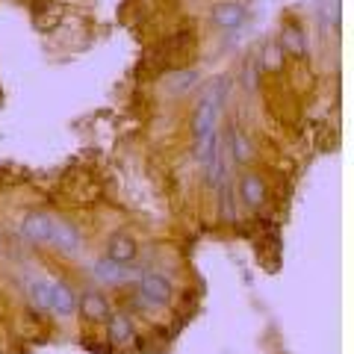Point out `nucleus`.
I'll return each instance as SVG.
<instances>
[{"instance_id": "nucleus-2", "label": "nucleus", "mask_w": 354, "mask_h": 354, "mask_svg": "<svg viewBox=\"0 0 354 354\" xmlns=\"http://www.w3.org/2000/svg\"><path fill=\"white\" fill-rule=\"evenodd\" d=\"M171 292H174V283L169 274L162 272H145L139 278V295L142 301L151 304V307H162L171 301Z\"/></svg>"}, {"instance_id": "nucleus-8", "label": "nucleus", "mask_w": 354, "mask_h": 354, "mask_svg": "<svg viewBox=\"0 0 354 354\" xmlns=\"http://www.w3.org/2000/svg\"><path fill=\"white\" fill-rule=\"evenodd\" d=\"M236 192H239L242 204L251 207V209H257L266 201V180H263V177H257V174H242Z\"/></svg>"}, {"instance_id": "nucleus-14", "label": "nucleus", "mask_w": 354, "mask_h": 354, "mask_svg": "<svg viewBox=\"0 0 354 354\" xmlns=\"http://www.w3.org/2000/svg\"><path fill=\"white\" fill-rule=\"evenodd\" d=\"M230 148H234V160L239 165H245L251 157H254V145H251V139H248V133L245 130H234V142H230Z\"/></svg>"}, {"instance_id": "nucleus-3", "label": "nucleus", "mask_w": 354, "mask_h": 354, "mask_svg": "<svg viewBox=\"0 0 354 354\" xmlns=\"http://www.w3.org/2000/svg\"><path fill=\"white\" fill-rule=\"evenodd\" d=\"M50 225L53 216L50 213H27L24 221H21V236L32 245H48L50 242Z\"/></svg>"}, {"instance_id": "nucleus-12", "label": "nucleus", "mask_w": 354, "mask_h": 354, "mask_svg": "<svg viewBox=\"0 0 354 354\" xmlns=\"http://www.w3.org/2000/svg\"><path fill=\"white\" fill-rule=\"evenodd\" d=\"M27 301L32 310H50V281H30Z\"/></svg>"}, {"instance_id": "nucleus-13", "label": "nucleus", "mask_w": 354, "mask_h": 354, "mask_svg": "<svg viewBox=\"0 0 354 354\" xmlns=\"http://www.w3.org/2000/svg\"><path fill=\"white\" fill-rule=\"evenodd\" d=\"M281 50L286 53H295V57H304V50H307V41H304V32L298 30V27H283L281 32V44H278Z\"/></svg>"}, {"instance_id": "nucleus-9", "label": "nucleus", "mask_w": 354, "mask_h": 354, "mask_svg": "<svg viewBox=\"0 0 354 354\" xmlns=\"http://www.w3.org/2000/svg\"><path fill=\"white\" fill-rule=\"evenodd\" d=\"M136 239H133L130 234H115L113 239H109L106 245V260H113L118 266H133V260H136Z\"/></svg>"}, {"instance_id": "nucleus-1", "label": "nucleus", "mask_w": 354, "mask_h": 354, "mask_svg": "<svg viewBox=\"0 0 354 354\" xmlns=\"http://www.w3.org/2000/svg\"><path fill=\"white\" fill-rule=\"evenodd\" d=\"M227 88L230 83L225 77H213L201 86L198 95L195 113H192V142H195V157L201 162V169L207 174V180H218L221 177V165H218V121H221V109L227 101Z\"/></svg>"}, {"instance_id": "nucleus-11", "label": "nucleus", "mask_w": 354, "mask_h": 354, "mask_svg": "<svg viewBox=\"0 0 354 354\" xmlns=\"http://www.w3.org/2000/svg\"><path fill=\"white\" fill-rule=\"evenodd\" d=\"M95 278L97 281H104V283H118V281H124L127 274H130V266H118V263H113V260H106V257H101L95 263Z\"/></svg>"}, {"instance_id": "nucleus-5", "label": "nucleus", "mask_w": 354, "mask_h": 354, "mask_svg": "<svg viewBox=\"0 0 354 354\" xmlns=\"http://www.w3.org/2000/svg\"><path fill=\"white\" fill-rule=\"evenodd\" d=\"M245 6L234 3V0H221V3L213 6V24L218 30H239L245 24Z\"/></svg>"}, {"instance_id": "nucleus-4", "label": "nucleus", "mask_w": 354, "mask_h": 354, "mask_svg": "<svg viewBox=\"0 0 354 354\" xmlns=\"http://www.w3.org/2000/svg\"><path fill=\"white\" fill-rule=\"evenodd\" d=\"M80 242H83L80 230H77L68 218H57V216H53V225H50V242H48V245L59 248V251H77V248H80Z\"/></svg>"}, {"instance_id": "nucleus-15", "label": "nucleus", "mask_w": 354, "mask_h": 354, "mask_svg": "<svg viewBox=\"0 0 354 354\" xmlns=\"http://www.w3.org/2000/svg\"><path fill=\"white\" fill-rule=\"evenodd\" d=\"M278 62H281V48L274 44V48L266 50V65H278Z\"/></svg>"}, {"instance_id": "nucleus-10", "label": "nucleus", "mask_w": 354, "mask_h": 354, "mask_svg": "<svg viewBox=\"0 0 354 354\" xmlns=\"http://www.w3.org/2000/svg\"><path fill=\"white\" fill-rule=\"evenodd\" d=\"M106 337H109V342H115V346H124V342H130L133 339V322H130V316H124V313L109 316L106 319Z\"/></svg>"}, {"instance_id": "nucleus-7", "label": "nucleus", "mask_w": 354, "mask_h": 354, "mask_svg": "<svg viewBox=\"0 0 354 354\" xmlns=\"http://www.w3.org/2000/svg\"><path fill=\"white\" fill-rule=\"evenodd\" d=\"M50 313L62 319L77 313V295L65 281H50Z\"/></svg>"}, {"instance_id": "nucleus-6", "label": "nucleus", "mask_w": 354, "mask_h": 354, "mask_svg": "<svg viewBox=\"0 0 354 354\" xmlns=\"http://www.w3.org/2000/svg\"><path fill=\"white\" fill-rule=\"evenodd\" d=\"M77 310L88 319V322H104V319L113 316V310H109V298L97 290H88L83 292V298L77 301Z\"/></svg>"}]
</instances>
